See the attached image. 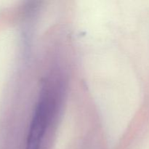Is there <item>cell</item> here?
Instances as JSON below:
<instances>
[{"label": "cell", "instance_id": "1", "mask_svg": "<svg viewBox=\"0 0 149 149\" xmlns=\"http://www.w3.org/2000/svg\"><path fill=\"white\" fill-rule=\"evenodd\" d=\"M62 94L61 81L54 78L44 81L32 112L26 149H45L58 116Z\"/></svg>", "mask_w": 149, "mask_h": 149}]
</instances>
